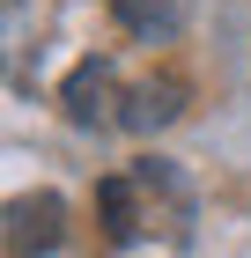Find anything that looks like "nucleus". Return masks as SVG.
<instances>
[{"label":"nucleus","mask_w":251,"mask_h":258,"mask_svg":"<svg viewBox=\"0 0 251 258\" xmlns=\"http://www.w3.org/2000/svg\"><path fill=\"white\" fill-rule=\"evenodd\" d=\"M59 103H67V118L74 125H111L126 103H118V74L111 59H81L74 74H67V89H59Z\"/></svg>","instance_id":"f257e3e1"},{"label":"nucleus","mask_w":251,"mask_h":258,"mask_svg":"<svg viewBox=\"0 0 251 258\" xmlns=\"http://www.w3.org/2000/svg\"><path fill=\"white\" fill-rule=\"evenodd\" d=\"M67 236V207L59 192H37V199H15L8 207V258H37Z\"/></svg>","instance_id":"f03ea898"},{"label":"nucleus","mask_w":251,"mask_h":258,"mask_svg":"<svg viewBox=\"0 0 251 258\" xmlns=\"http://www.w3.org/2000/svg\"><path fill=\"white\" fill-rule=\"evenodd\" d=\"M140 199H148L140 177H104V184H96V214H104V236H111V243H133V236H140V221H148Z\"/></svg>","instance_id":"7ed1b4c3"},{"label":"nucleus","mask_w":251,"mask_h":258,"mask_svg":"<svg viewBox=\"0 0 251 258\" xmlns=\"http://www.w3.org/2000/svg\"><path fill=\"white\" fill-rule=\"evenodd\" d=\"M177 111H185V81H140L133 96H126V111H118V125H126V133H155V125H170Z\"/></svg>","instance_id":"20e7f679"},{"label":"nucleus","mask_w":251,"mask_h":258,"mask_svg":"<svg viewBox=\"0 0 251 258\" xmlns=\"http://www.w3.org/2000/svg\"><path fill=\"white\" fill-rule=\"evenodd\" d=\"M111 15L133 37H170L177 30V0H111Z\"/></svg>","instance_id":"39448f33"}]
</instances>
